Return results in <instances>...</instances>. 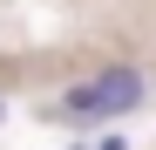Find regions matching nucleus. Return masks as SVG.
I'll return each mask as SVG.
<instances>
[{
  "mask_svg": "<svg viewBox=\"0 0 156 150\" xmlns=\"http://www.w3.org/2000/svg\"><path fill=\"white\" fill-rule=\"evenodd\" d=\"M88 89H95V116H102V123H109V116H122V109H136V103H143V75L129 68V62H115V68H102L95 82H88Z\"/></svg>",
  "mask_w": 156,
  "mask_h": 150,
  "instance_id": "f257e3e1",
  "label": "nucleus"
},
{
  "mask_svg": "<svg viewBox=\"0 0 156 150\" xmlns=\"http://www.w3.org/2000/svg\"><path fill=\"white\" fill-rule=\"evenodd\" d=\"M55 116H61V123H102V116H95V89H88V82H75L61 103H55Z\"/></svg>",
  "mask_w": 156,
  "mask_h": 150,
  "instance_id": "f03ea898",
  "label": "nucleus"
}]
</instances>
